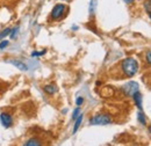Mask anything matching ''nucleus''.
I'll return each instance as SVG.
<instances>
[{"label":"nucleus","instance_id":"1","mask_svg":"<svg viewBox=\"0 0 151 146\" xmlns=\"http://www.w3.org/2000/svg\"><path fill=\"white\" fill-rule=\"evenodd\" d=\"M121 71L124 77L132 78L138 71V64L134 58H126L121 62Z\"/></svg>","mask_w":151,"mask_h":146},{"label":"nucleus","instance_id":"2","mask_svg":"<svg viewBox=\"0 0 151 146\" xmlns=\"http://www.w3.org/2000/svg\"><path fill=\"white\" fill-rule=\"evenodd\" d=\"M111 122H112V118L108 115H104V114L95 115L94 117L91 120V124L92 125H107Z\"/></svg>","mask_w":151,"mask_h":146},{"label":"nucleus","instance_id":"3","mask_svg":"<svg viewBox=\"0 0 151 146\" xmlns=\"http://www.w3.org/2000/svg\"><path fill=\"white\" fill-rule=\"evenodd\" d=\"M122 89H123L124 94L127 96H132V94H135L136 92H138V85L136 82H134V81H129L128 84H126L122 87Z\"/></svg>","mask_w":151,"mask_h":146},{"label":"nucleus","instance_id":"4","mask_svg":"<svg viewBox=\"0 0 151 146\" xmlns=\"http://www.w3.org/2000/svg\"><path fill=\"white\" fill-rule=\"evenodd\" d=\"M64 11H65V6H64L63 4L56 5V6L52 8V11H51V18H52V20H58V19L62 18Z\"/></svg>","mask_w":151,"mask_h":146},{"label":"nucleus","instance_id":"5","mask_svg":"<svg viewBox=\"0 0 151 146\" xmlns=\"http://www.w3.org/2000/svg\"><path fill=\"white\" fill-rule=\"evenodd\" d=\"M0 122H1L2 127L6 129L12 127V124H13V120H12L11 115L7 114V112H1V115H0Z\"/></svg>","mask_w":151,"mask_h":146},{"label":"nucleus","instance_id":"6","mask_svg":"<svg viewBox=\"0 0 151 146\" xmlns=\"http://www.w3.org/2000/svg\"><path fill=\"white\" fill-rule=\"evenodd\" d=\"M7 63L8 64H12V65H14L17 69H19L21 71H27L28 70V67H27V65L24 64V63H22V62H20V60H14V59H8L7 60Z\"/></svg>","mask_w":151,"mask_h":146},{"label":"nucleus","instance_id":"7","mask_svg":"<svg viewBox=\"0 0 151 146\" xmlns=\"http://www.w3.org/2000/svg\"><path fill=\"white\" fill-rule=\"evenodd\" d=\"M132 97H134V100H135V103H136L137 108L139 110H142V100H143V97H142V95L139 94V92H136L135 94H132Z\"/></svg>","mask_w":151,"mask_h":146},{"label":"nucleus","instance_id":"8","mask_svg":"<svg viewBox=\"0 0 151 146\" xmlns=\"http://www.w3.org/2000/svg\"><path fill=\"white\" fill-rule=\"evenodd\" d=\"M44 92L45 93H48L49 95H52V94H55L57 92V87L55 85H47V86H44Z\"/></svg>","mask_w":151,"mask_h":146},{"label":"nucleus","instance_id":"9","mask_svg":"<svg viewBox=\"0 0 151 146\" xmlns=\"http://www.w3.org/2000/svg\"><path fill=\"white\" fill-rule=\"evenodd\" d=\"M137 120L139 121V123L142 125H147V117H145V115H144V112L142 110L137 114Z\"/></svg>","mask_w":151,"mask_h":146},{"label":"nucleus","instance_id":"10","mask_svg":"<svg viewBox=\"0 0 151 146\" xmlns=\"http://www.w3.org/2000/svg\"><path fill=\"white\" fill-rule=\"evenodd\" d=\"M77 121H76V124H75V128H73V133H76L77 132V130L79 129V127H80V124H81V122H83V115L80 114L77 118H76Z\"/></svg>","mask_w":151,"mask_h":146},{"label":"nucleus","instance_id":"11","mask_svg":"<svg viewBox=\"0 0 151 146\" xmlns=\"http://www.w3.org/2000/svg\"><path fill=\"white\" fill-rule=\"evenodd\" d=\"M42 143H41V140H38V139H30V140H28L27 143H24V145L26 146H38L41 145Z\"/></svg>","mask_w":151,"mask_h":146},{"label":"nucleus","instance_id":"12","mask_svg":"<svg viewBox=\"0 0 151 146\" xmlns=\"http://www.w3.org/2000/svg\"><path fill=\"white\" fill-rule=\"evenodd\" d=\"M95 7H96L95 0H92V1H91V4H90V14H91V15H94V13H95Z\"/></svg>","mask_w":151,"mask_h":146},{"label":"nucleus","instance_id":"13","mask_svg":"<svg viewBox=\"0 0 151 146\" xmlns=\"http://www.w3.org/2000/svg\"><path fill=\"white\" fill-rule=\"evenodd\" d=\"M11 34V29L9 28H6L5 30H2L1 33H0V39H4L6 36H8Z\"/></svg>","mask_w":151,"mask_h":146},{"label":"nucleus","instance_id":"14","mask_svg":"<svg viewBox=\"0 0 151 146\" xmlns=\"http://www.w3.org/2000/svg\"><path fill=\"white\" fill-rule=\"evenodd\" d=\"M8 44H9V41H7V39H2V41L0 42V49H1V50L5 49Z\"/></svg>","mask_w":151,"mask_h":146},{"label":"nucleus","instance_id":"15","mask_svg":"<svg viewBox=\"0 0 151 146\" xmlns=\"http://www.w3.org/2000/svg\"><path fill=\"white\" fill-rule=\"evenodd\" d=\"M18 30H19V27H17V28H14L13 30H11V34H9V35H11V38L14 39V38L17 37V35H18Z\"/></svg>","mask_w":151,"mask_h":146},{"label":"nucleus","instance_id":"16","mask_svg":"<svg viewBox=\"0 0 151 146\" xmlns=\"http://www.w3.org/2000/svg\"><path fill=\"white\" fill-rule=\"evenodd\" d=\"M45 52H47L45 50H43V51H41V52H37V51H33V52H32V57H38V56L44 55Z\"/></svg>","mask_w":151,"mask_h":146},{"label":"nucleus","instance_id":"17","mask_svg":"<svg viewBox=\"0 0 151 146\" xmlns=\"http://www.w3.org/2000/svg\"><path fill=\"white\" fill-rule=\"evenodd\" d=\"M79 114H80V109H79V108H77V109L73 110V114H72V120H76V118L79 116Z\"/></svg>","mask_w":151,"mask_h":146},{"label":"nucleus","instance_id":"18","mask_svg":"<svg viewBox=\"0 0 151 146\" xmlns=\"http://www.w3.org/2000/svg\"><path fill=\"white\" fill-rule=\"evenodd\" d=\"M145 7H147V13H148V15L150 16L151 9H150V1H149V0L147 1V4H145Z\"/></svg>","mask_w":151,"mask_h":146},{"label":"nucleus","instance_id":"19","mask_svg":"<svg viewBox=\"0 0 151 146\" xmlns=\"http://www.w3.org/2000/svg\"><path fill=\"white\" fill-rule=\"evenodd\" d=\"M83 102H84V99L80 96V97H78V99H77V101H76V104H77V106H81V103H83Z\"/></svg>","mask_w":151,"mask_h":146},{"label":"nucleus","instance_id":"20","mask_svg":"<svg viewBox=\"0 0 151 146\" xmlns=\"http://www.w3.org/2000/svg\"><path fill=\"white\" fill-rule=\"evenodd\" d=\"M150 58H151V57H150V51H148V52H147V62H148V64H150V62H151Z\"/></svg>","mask_w":151,"mask_h":146},{"label":"nucleus","instance_id":"21","mask_svg":"<svg viewBox=\"0 0 151 146\" xmlns=\"http://www.w3.org/2000/svg\"><path fill=\"white\" fill-rule=\"evenodd\" d=\"M123 1H124L126 4H132V2L135 1V0H123Z\"/></svg>","mask_w":151,"mask_h":146},{"label":"nucleus","instance_id":"22","mask_svg":"<svg viewBox=\"0 0 151 146\" xmlns=\"http://www.w3.org/2000/svg\"><path fill=\"white\" fill-rule=\"evenodd\" d=\"M62 1H68V0H62Z\"/></svg>","mask_w":151,"mask_h":146}]
</instances>
